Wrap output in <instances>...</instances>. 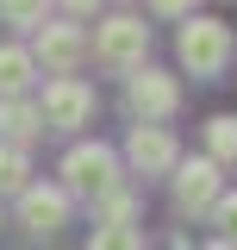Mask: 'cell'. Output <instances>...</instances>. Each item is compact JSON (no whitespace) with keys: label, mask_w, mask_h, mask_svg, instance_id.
Wrapping results in <instances>:
<instances>
[{"label":"cell","mask_w":237,"mask_h":250,"mask_svg":"<svg viewBox=\"0 0 237 250\" xmlns=\"http://www.w3.org/2000/svg\"><path fill=\"white\" fill-rule=\"evenodd\" d=\"M175 57L200 75V82H218L225 69H231V57H237V38H231V25L225 19H187L181 25V38H175Z\"/></svg>","instance_id":"1"},{"label":"cell","mask_w":237,"mask_h":250,"mask_svg":"<svg viewBox=\"0 0 237 250\" xmlns=\"http://www.w3.org/2000/svg\"><path fill=\"white\" fill-rule=\"evenodd\" d=\"M88 57H100L106 69H144L150 57V25L138 13H106L88 38Z\"/></svg>","instance_id":"2"},{"label":"cell","mask_w":237,"mask_h":250,"mask_svg":"<svg viewBox=\"0 0 237 250\" xmlns=\"http://www.w3.org/2000/svg\"><path fill=\"white\" fill-rule=\"evenodd\" d=\"M57 188L69 194V200H75V194H81V200L113 194V188H118V150L100 144V138H94V144H75V150L62 156V182Z\"/></svg>","instance_id":"3"},{"label":"cell","mask_w":237,"mask_h":250,"mask_svg":"<svg viewBox=\"0 0 237 250\" xmlns=\"http://www.w3.org/2000/svg\"><path fill=\"white\" fill-rule=\"evenodd\" d=\"M31 38H38V44H31V62L50 69V75H75V69L88 62V31L75 25V19H44Z\"/></svg>","instance_id":"4"},{"label":"cell","mask_w":237,"mask_h":250,"mask_svg":"<svg viewBox=\"0 0 237 250\" xmlns=\"http://www.w3.org/2000/svg\"><path fill=\"white\" fill-rule=\"evenodd\" d=\"M125 100H131V113H138V125H162V119H175V106H181V88H175V75H162V69H131V82H125Z\"/></svg>","instance_id":"5"},{"label":"cell","mask_w":237,"mask_h":250,"mask_svg":"<svg viewBox=\"0 0 237 250\" xmlns=\"http://www.w3.org/2000/svg\"><path fill=\"white\" fill-rule=\"evenodd\" d=\"M38 119L57 125V131H81V125L94 119V88L81 75H57V82L44 88V100H38Z\"/></svg>","instance_id":"6"},{"label":"cell","mask_w":237,"mask_h":250,"mask_svg":"<svg viewBox=\"0 0 237 250\" xmlns=\"http://www.w3.org/2000/svg\"><path fill=\"white\" fill-rule=\"evenodd\" d=\"M218 163L212 156H194V163H175V213H187V219H200V213H212L218 207Z\"/></svg>","instance_id":"7"},{"label":"cell","mask_w":237,"mask_h":250,"mask_svg":"<svg viewBox=\"0 0 237 250\" xmlns=\"http://www.w3.org/2000/svg\"><path fill=\"white\" fill-rule=\"evenodd\" d=\"M125 163L138 169V175H169L181 163V144L169 125H131V138H125Z\"/></svg>","instance_id":"8"},{"label":"cell","mask_w":237,"mask_h":250,"mask_svg":"<svg viewBox=\"0 0 237 250\" xmlns=\"http://www.w3.org/2000/svg\"><path fill=\"white\" fill-rule=\"evenodd\" d=\"M19 225H25V231H62V225H69V194L31 182L25 194H19Z\"/></svg>","instance_id":"9"},{"label":"cell","mask_w":237,"mask_h":250,"mask_svg":"<svg viewBox=\"0 0 237 250\" xmlns=\"http://www.w3.org/2000/svg\"><path fill=\"white\" fill-rule=\"evenodd\" d=\"M31 138H44L38 106H31L25 94H19V100H0V144H19V150H25Z\"/></svg>","instance_id":"10"},{"label":"cell","mask_w":237,"mask_h":250,"mask_svg":"<svg viewBox=\"0 0 237 250\" xmlns=\"http://www.w3.org/2000/svg\"><path fill=\"white\" fill-rule=\"evenodd\" d=\"M31 82H38L31 50H25V44H0V100H19Z\"/></svg>","instance_id":"11"},{"label":"cell","mask_w":237,"mask_h":250,"mask_svg":"<svg viewBox=\"0 0 237 250\" xmlns=\"http://www.w3.org/2000/svg\"><path fill=\"white\" fill-rule=\"evenodd\" d=\"M206 156L225 169V163H237V113H218V119H206Z\"/></svg>","instance_id":"12"},{"label":"cell","mask_w":237,"mask_h":250,"mask_svg":"<svg viewBox=\"0 0 237 250\" xmlns=\"http://www.w3.org/2000/svg\"><path fill=\"white\" fill-rule=\"evenodd\" d=\"M31 188V156L19 144H0V194H25Z\"/></svg>","instance_id":"13"},{"label":"cell","mask_w":237,"mask_h":250,"mask_svg":"<svg viewBox=\"0 0 237 250\" xmlns=\"http://www.w3.org/2000/svg\"><path fill=\"white\" fill-rule=\"evenodd\" d=\"M0 13H6V25H19V31H38L44 19H50V0H0Z\"/></svg>","instance_id":"14"},{"label":"cell","mask_w":237,"mask_h":250,"mask_svg":"<svg viewBox=\"0 0 237 250\" xmlns=\"http://www.w3.org/2000/svg\"><path fill=\"white\" fill-rule=\"evenodd\" d=\"M88 250H144V238H138V225H94Z\"/></svg>","instance_id":"15"},{"label":"cell","mask_w":237,"mask_h":250,"mask_svg":"<svg viewBox=\"0 0 237 250\" xmlns=\"http://www.w3.org/2000/svg\"><path fill=\"white\" fill-rule=\"evenodd\" d=\"M94 213H100V225H131L138 200H131L125 188H113V194H100V200H94Z\"/></svg>","instance_id":"16"},{"label":"cell","mask_w":237,"mask_h":250,"mask_svg":"<svg viewBox=\"0 0 237 250\" xmlns=\"http://www.w3.org/2000/svg\"><path fill=\"white\" fill-rule=\"evenodd\" d=\"M212 219H218V238H225V244H237V194H218Z\"/></svg>","instance_id":"17"},{"label":"cell","mask_w":237,"mask_h":250,"mask_svg":"<svg viewBox=\"0 0 237 250\" xmlns=\"http://www.w3.org/2000/svg\"><path fill=\"white\" fill-rule=\"evenodd\" d=\"M194 6H200V0H150L156 19H194Z\"/></svg>","instance_id":"18"},{"label":"cell","mask_w":237,"mask_h":250,"mask_svg":"<svg viewBox=\"0 0 237 250\" xmlns=\"http://www.w3.org/2000/svg\"><path fill=\"white\" fill-rule=\"evenodd\" d=\"M62 6H69V19H88V13L100 6V0H62Z\"/></svg>","instance_id":"19"},{"label":"cell","mask_w":237,"mask_h":250,"mask_svg":"<svg viewBox=\"0 0 237 250\" xmlns=\"http://www.w3.org/2000/svg\"><path fill=\"white\" fill-rule=\"evenodd\" d=\"M206 250H237V244H225V238H212V244H206Z\"/></svg>","instance_id":"20"}]
</instances>
